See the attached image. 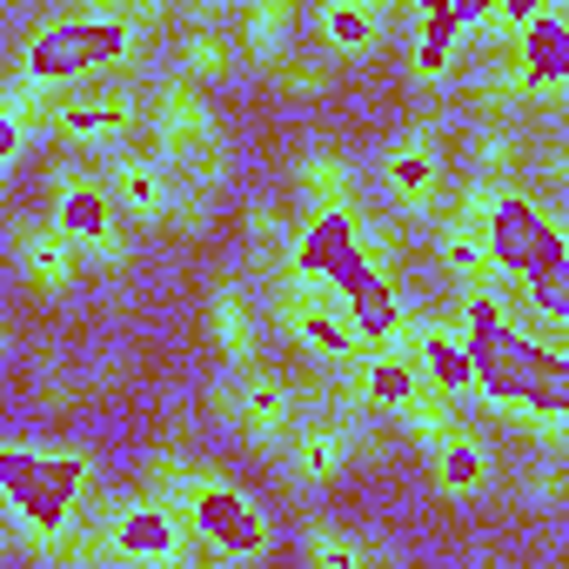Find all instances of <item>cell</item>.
Here are the masks:
<instances>
[{"label": "cell", "mask_w": 569, "mask_h": 569, "mask_svg": "<svg viewBox=\"0 0 569 569\" xmlns=\"http://www.w3.org/2000/svg\"><path fill=\"white\" fill-rule=\"evenodd\" d=\"M456 342L469 356V382L509 422H569V356L556 336L509 316L496 289H469L456 316Z\"/></svg>", "instance_id": "6da1fadb"}, {"label": "cell", "mask_w": 569, "mask_h": 569, "mask_svg": "<svg viewBox=\"0 0 569 569\" xmlns=\"http://www.w3.org/2000/svg\"><path fill=\"white\" fill-rule=\"evenodd\" d=\"M476 234H482L489 281H509L516 302L536 316V329L562 336V316H569V241H562V221L549 214V201H536L516 181H502V188L482 181Z\"/></svg>", "instance_id": "7a4b0ae2"}, {"label": "cell", "mask_w": 569, "mask_h": 569, "mask_svg": "<svg viewBox=\"0 0 569 569\" xmlns=\"http://www.w3.org/2000/svg\"><path fill=\"white\" fill-rule=\"evenodd\" d=\"M94 509V456L74 442H0V516L21 542L61 536Z\"/></svg>", "instance_id": "3957f363"}, {"label": "cell", "mask_w": 569, "mask_h": 569, "mask_svg": "<svg viewBox=\"0 0 569 569\" xmlns=\"http://www.w3.org/2000/svg\"><path fill=\"white\" fill-rule=\"evenodd\" d=\"M168 14L161 8H74V14H54L28 34L21 48V81L34 88H68V81H88V74H108L121 68Z\"/></svg>", "instance_id": "277c9868"}, {"label": "cell", "mask_w": 569, "mask_h": 569, "mask_svg": "<svg viewBox=\"0 0 569 569\" xmlns=\"http://www.w3.org/2000/svg\"><path fill=\"white\" fill-rule=\"evenodd\" d=\"M174 509H181L188 536H194L214 562H228V569L268 562V549H274V529H268L261 502H254L234 476H221V469H208V462H201V476L188 482V496H181Z\"/></svg>", "instance_id": "5b68a950"}, {"label": "cell", "mask_w": 569, "mask_h": 569, "mask_svg": "<svg viewBox=\"0 0 569 569\" xmlns=\"http://www.w3.org/2000/svg\"><path fill=\"white\" fill-rule=\"evenodd\" d=\"M94 529L108 549V569H188V522L174 502L134 489L114 502H94Z\"/></svg>", "instance_id": "8992f818"}, {"label": "cell", "mask_w": 569, "mask_h": 569, "mask_svg": "<svg viewBox=\"0 0 569 569\" xmlns=\"http://www.w3.org/2000/svg\"><path fill=\"white\" fill-rule=\"evenodd\" d=\"M48 228L88 261V268H108V274H121L128 268V228H121V214H114V201H108V188H101V174H88V168H61L54 174V188H48Z\"/></svg>", "instance_id": "52a82bcc"}, {"label": "cell", "mask_w": 569, "mask_h": 569, "mask_svg": "<svg viewBox=\"0 0 569 569\" xmlns=\"http://www.w3.org/2000/svg\"><path fill=\"white\" fill-rule=\"evenodd\" d=\"M274 316H281V329H289V342L296 349H309L316 362H329V369H349L369 342L356 336V322L336 309V296L322 289V281H309L302 268H289L281 261V274H274Z\"/></svg>", "instance_id": "ba28073f"}, {"label": "cell", "mask_w": 569, "mask_h": 569, "mask_svg": "<svg viewBox=\"0 0 569 569\" xmlns=\"http://www.w3.org/2000/svg\"><path fill=\"white\" fill-rule=\"evenodd\" d=\"M214 416L234 422L254 449L281 456V449H289V436L302 429V389L289 376H274V369H248L228 389H214Z\"/></svg>", "instance_id": "9c48e42d"}, {"label": "cell", "mask_w": 569, "mask_h": 569, "mask_svg": "<svg viewBox=\"0 0 569 569\" xmlns=\"http://www.w3.org/2000/svg\"><path fill=\"white\" fill-rule=\"evenodd\" d=\"M141 121H148V134H154V161L168 168V161H201L208 148H221V134H214V108L201 101V88L194 81H161L154 94H148V108H141Z\"/></svg>", "instance_id": "30bf717a"}, {"label": "cell", "mask_w": 569, "mask_h": 569, "mask_svg": "<svg viewBox=\"0 0 569 569\" xmlns=\"http://www.w3.org/2000/svg\"><path fill=\"white\" fill-rule=\"evenodd\" d=\"M502 61H509V74H516V88H522L536 108H549V101L569 88V14L556 8V0H542L536 21L502 48Z\"/></svg>", "instance_id": "8fae6325"}, {"label": "cell", "mask_w": 569, "mask_h": 569, "mask_svg": "<svg viewBox=\"0 0 569 569\" xmlns=\"http://www.w3.org/2000/svg\"><path fill=\"white\" fill-rule=\"evenodd\" d=\"M134 121H141V101L128 88H74L54 101V134L74 148H121Z\"/></svg>", "instance_id": "7c38bea8"}, {"label": "cell", "mask_w": 569, "mask_h": 569, "mask_svg": "<svg viewBox=\"0 0 569 569\" xmlns=\"http://www.w3.org/2000/svg\"><path fill=\"white\" fill-rule=\"evenodd\" d=\"M382 188H389L396 214H409V221L442 201V154H436V141H429L422 128L402 134V141H389V154H382Z\"/></svg>", "instance_id": "4fadbf2b"}, {"label": "cell", "mask_w": 569, "mask_h": 569, "mask_svg": "<svg viewBox=\"0 0 569 569\" xmlns=\"http://www.w3.org/2000/svg\"><path fill=\"white\" fill-rule=\"evenodd\" d=\"M101 188H108V201H114L121 221H168L174 174H168L154 154H128V148H114V161L101 168Z\"/></svg>", "instance_id": "5bb4252c"}, {"label": "cell", "mask_w": 569, "mask_h": 569, "mask_svg": "<svg viewBox=\"0 0 569 569\" xmlns=\"http://www.w3.org/2000/svg\"><path fill=\"white\" fill-rule=\"evenodd\" d=\"M14 268H21L28 289L48 296V302H61V296L81 289V254H74L48 221H21V228H14Z\"/></svg>", "instance_id": "9a60e30c"}, {"label": "cell", "mask_w": 569, "mask_h": 569, "mask_svg": "<svg viewBox=\"0 0 569 569\" xmlns=\"http://www.w3.org/2000/svg\"><path fill=\"white\" fill-rule=\"evenodd\" d=\"M208 336L234 376L261 369V329H254V302H248L241 281H214L208 289Z\"/></svg>", "instance_id": "2e32d148"}, {"label": "cell", "mask_w": 569, "mask_h": 569, "mask_svg": "<svg viewBox=\"0 0 569 569\" xmlns=\"http://www.w3.org/2000/svg\"><path fill=\"white\" fill-rule=\"evenodd\" d=\"M296 188L309 201V214H356L362 208V188H356V161L329 141L302 148L296 154Z\"/></svg>", "instance_id": "e0dca14e"}, {"label": "cell", "mask_w": 569, "mask_h": 569, "mask_svg": "<svg viewBox=\"0 0 569 569\" xmlns=\"http://www.w3.org/2000/svg\"><path fill=\"white\" fill-rule=\"evenodd\" d=\"M349 429L329 416V422H302L296 436H289V449H281V462H289V476H296V489H322V482H336L342 469H349Z\"/></svg>", "instance_id": "ac0fdd59"}, {"label": "cell", "mask_w": 569, "mask_h": 569, "mask_svg": "<svg viewBox=\"0 0 569 569\" xmlns=\"http://www.w3.org/2000/svg\"><path fill=\"white\" fill-rule=\"evenodd\" d=\"M409 356H416L422 382H429L442 402L476 396V382H469V356H462V342H456L449 322H416V329H409Z\"/></svg>", "instance_id": "d6986e66"}, {"label": "cell", "mask_w": 569, "mask_h": 569, "mask_svg": "<svg viewBox=\"0 0 569 569\" xmlns=\"http://www.w3.org/2000/svg\"><path fill=\"white\" fill-rule=\"evenodd\" d=\"M429 462H436V489H442L449 502H476V496L489 489V442H482L476 429H449V436L429 449Z\"/></svg>", "instance_id": "ffe728a7"}, {"label": "cell", "mask_w": 569, "mask_h": 569, "mask_svg": "<svg viewBox=\"0 0 569 569\" xmlns=\"http://www.w3.org/2000/svg\"><path fill=\"white\" fill-rule=\"evenodd\" d=\"M296 28H302V14L289 8V0H248V8L234 14V48H248V61H281L289 54V41H296Z\"/></svg>", "instance_id": "44dd1931"}, {"label": "cell", "mask_w": 569, "mask_h": 569, "mask_svg": "<svg viewBox=\"0 0 569 569\" xmlns=\"http://www.w3.org/2000/svg\"><path fill=\"white\" fill-rule=\"evenodd\" d=\"M234 68V41H228V28H221V8H194V14H181V81H214V74H228Z\"/></svg>", "instance_id": "7402d4cb"}, {"label": "cell", "mask_w": 569, "mask_h": 569, "mask_svg": "<svg viewBox=\"0 0 569 569\" xmlns=\"http://www.w3.org/2000/svg\"><path fill=\"white\" fill-rule=\"evenodd\" d=\"M316 28H322V41L336 48V54H376V41H382V28H389V8H376V0H329V8L316 14Z\"/></svg>", "instance_id": "603a6c76"}, {"label": "cell", "mask_w": 569, "mask_h": 569, "mask_svg": "<svg viewBox=\"0 0 569 569\" xmlns=\"http://www.w3.org/2000/svg\"><path fill=\"white\" fill-rule=\"evenodd\" d=\"M302 562H309V569H376L382 556H376V542H369L362 529L322 516V522L302 529Z\"/></svg>", "instance_id": "cb8c5ba5"}, {"label": "cell", "mask_w": 569, "mask_h": 569, "mask_svg": "<svg viewBox=\"0 0 569 569\" xmlns=\"http://www.w3.org/2000/svg\"><path fill=\"white\" fill-rule=\"evenodd\" d=\"M442 261L456 268L462 296H469V289H496V281H489V261H482V234H476V221H462L456 208L442 214Z\"/></svg>", "instance_id": "d4e9b609"}, {"label": "cell", "mask_w": 569, "mask_h": 569, "mask_svg": "<svg viewBox=\"0 0 569 569\" xmlns=\"http://www.w3.org/2000/svg\"><path fill=\"white\" fill-rule=\"evenodd\" d=\"M194 476H201V462H194L188 449H174V442H161V449L148 456V469H141V489H148V496H161V502H181Z\"/></svg>", "instance_id": "484cf974"}, {"label": "cell", "mask_w": 569, "mask_h": 569, "mask_svg": "<svg viewBox=\"0 0 569 569\" xmlns=\"http://www.w3.org/2000/svg\"><path fill=\"white\" fill-rule=\"evenodd\" d=\"M268 81L281 88V94H322L329 88V61L322 54H281V61H268Z\"/></svg>", "instance_id": "4316f807"}, {"label": "cell", "mask_w": 569, "mask_h": 569, "mask_svg": "<svg viewBox=\"0 0 569 569\" xmlns=\"http://www.w3.org/2000/svg\"><path fill=\"white\" fill-rule=\"evenodd\" d=\"M476 161H482L489 188H502V174H516V161H522V141H516L509 128H482V134H476Z\"/></svg>", "instance_id": "83f0119b"}, {"label": "cell", "mask_w": 569, "mask_h": 569, "mask_svg": "<svg viewBox=\"0 0 569 569\" xmlns=\"http://www.w3.org/2000/svg\"><path fill=\"white\" fill-rule=\"evenodd\" d=\"M248 241H261V248H281V241H289V221H281L274 201H254V208H248Z\"/></svg>", "instance_id": "f1b7e54d"}, {"label": "cell", "mask_w": 569, "mask_h": 569, "mask_svg": "<svg viewBox=\"0 0 569 569\" xmlns=\"http://www.w3.org/2000/svg\"><path fill=\"white\" fill-rule=\"evenodd\" d=\"M81 396H88V382H74L68 369H48V376H41V402H48V409H74Z\"/></svg>", "instance_id": "f546056e"}, {"label": "cell", "mask_w": 569, "mask_h": 569, "mask_svg": "<svg viewBox=\"0 0 569 569\" xmlns=\"http://www.w3.org/2000/svg\"><path fill=\"white\" fill-rule=\"evenodd\" d=\"M562 482H569V476H562V462H556V456H549V462H536V469H529V502H542V509H549V502H562Z\"/></svg>", "instance_id": "4dcf8cb0"}, {"label": "cell", "mask_w": 569, "mask_h": 569, "mask_svg": "<svg viewBox=\"0 0 569 569\" xmlns=\"http://www.w3.org/2000/svg\"><path fill=\"white\" fill-rule=\"evenodd\" d=\"M21 154H28V134L14 128V114H8V108H0V174H8Z\"/></svg>", "instance_id": "1f68e13d"}, {"label": "cell", "mask_w": 569, "mask_h": 569, "mask_svg": "<svg viewBox=\"0 0 569 569\" xmlns=\"http://www.w3.org/2000/svg\"><path fill=\"white\" fill-rule=\"evenodd\" d=\"M14 556H21V536H14L8 516H0V562H14Z\"/></svg>", "instance_id": "d6a6232c"}, {"label": "cell", "mask_w": 569, "mask_h": 569, "mask_svg": "<svg viewBox=\"0 0 569 569\" xmlns=\"http://www.w3.org/2000/svg\"><path fill=\"white\" fill-rule=\"evenodd\" d=\"M188 569H228V562H214V556H208V562H194V556H188Z\"/></svg>", "instance_id": "836d02e7"}, {"label": "cell", "mask_w": 569, "mask_h": 569, "mask_svg": "<svg viewBox=\"0 0 569 569\" xmlns=\"http://www.w3.org/2000/svg\"><path fill=\"white\" fill-rule=\"evenodd\" d=\"M0 356H8V322H0Z\"/></svg>", "instance_id": "e575fe53"}, {"label": "cell", "mask_w": 569, "mask_h": 569, "mask_svg": "<svg viewBox=\"0 0 569 569\" xmlns=\"http://www.w3.org/2000/svg\"><path fill=\"white\" fill-rule=\"evenodd\" d=\"M0 201H8V174H0Z\"/></svg>", "instance_id": "d590c367"}]
</instances>
